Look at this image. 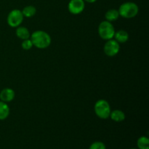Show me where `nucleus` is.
<instances>
[{"instance_id": "9b49d317", "label": "nucleus", "mask_w": 149, "mask_h": 149, "mask_svg": "<svg viewBox=\"0 0 149 149\" xmlns=\"http://www.w3.org/2000/svg\"><path fill=\"white\" fill-rule=\"evenodd\" d=\"M16 35H17V36L19 39H23V40L29 39L31 36L29 31L26 27H23V26H18V27H17Z\"/></svg>"}, {"instance_id": "6ab92c4d", "label": "nucleus", "mask_w": 149, "mask_h": 149, "mask_svg": "<svg viewBox=\"0 0 149 149\" xmlns=\"http://www.w3.org/2000/svg\"><path fill=\"white\" fill-rule=\"evenodd\" d=\"M131 149H136V148H131Z\"/></svg>"}, {"instance_id": "0eeeda50", "label": "nucleus", "mask_w": 149, "mask_h": 149, "mask_svg": "<svg viewBox=\"0 0 149 149\" xmlns=\"http://www.w3.org/2000/svg\"><path fill=\"white\" fill-rule=\"evenodd\" d=\"M85 7L84 0H71L68 4V11L73 15H78L82 13Z\"/></svg>"}, {"instance_id": "2eb2a0df", "label": "nucleus", "mask_w": 149, "mask_h": 149, "mask_svg": "<svg viewBox=\"0 0 149 149\" xmlns=\"http://www.w3.org/2000/svg\"><path fill=\"white\" fill-rule=\"evenodd\" d=\"M139 149H149V140L147 137L142 136L139 138L137 142Z\"/></svg>"}, {"instance_id": "39448f33", "label": "nucleus", "mask_w": 149, "mask_h": 149, "mask_svg": "<svg viewBox=\"0 0 149 149\" xmlns=\"http://www.w3.org/2000/svg\"><path fill=\"white\" fill-rule=\"evenodd\" d=\"M23 15L20 10H13L7 16V21L10 26L13 28H17L20 26L23 20Z\"/></svg>"}, {"instance_id": "423d86ee", "label": "nucleus", "mask_w": 149, "mask_h": 149, "mask_svg": "<svg viewBox=\"0 0 149 149\" xmlns=\"http://www.w3.org/2000/svg\"><path fill=\"white\" fill-rule=\"evenodd\" d=\"M119 49H120L119 43L113 39L107 40L103 47L105 54L109 57H113L117 55L119 52Z\"/></svg>"}, {"instance_id": "ddd939ff", "label": "nucleus", "mask_w": 149, "mask_h": 149, "mask_svg": "<svg viewBox=\"0 0 149 149\" xmlns=\"http://www.w3.org/2000/svg\"><path fill=\"white\" fill-rule=\"evenodd\" d=\"M119 16L120 15H119V11L117 10H115V9H111V10H108L105 15L106 20L109 22L115 21L119 18Z\"/></svg>"}, {"instance_id": "20e7f679", "label": "nucleus", "mask_w": 149, "mask_h": 149, "mask_svg": "<svg viewBox=\"0 0 149 149\" xmlns=\"http://www.w3.org/2000/svg\"><path fill=\"white\" fill-rule=\"evenodd\" d=\"M115 29L111 22L108 20L101 22L98 26V33L100 38L105 40L113 39L115 34Z\"/></svg>"}, {"instance_id": "6e6552de", "label": "nucleus", "mask_w": 149, "mask_h": 149, "mask_svg": "<svg viewBox=\"0 0 149 149\" xmlns=\"http://www.w3.org/2000/svg\"><path fill=\"white\" fill-rule=\"evenodd\" d=\"M15 97V92L11 88H4L0 92V100L4 103L12 101Z\"/></svg>"}, {"instance_id": "f03ea898", "label": "nucleus", "mask_w": 149, "mask_h": 149, "mask_svg": "<svg viewBox=\"0 0 149 149\" xmlns=\"http://www.w3.org/2000/svg\"><path fill=\"white\" fill-rule=\"evenodd\" d=\"M119 15L122 16L124 18H132L135 17L138 15L139 12V7L138 4L132 1L125 2L119 7L118 10Z\"/></svg>"}, {"instance_id": "4468645a", "label": "nucleus", "mask_w": 149, "mask_h": 149, "mask_svg": "<svg viewBox=\"0 0 149 149\" xmlns=\"http://www.w3.org/2000/svg\"><path fill=\"white\" fill-rule=\"evenodd\" d=\"M36 13V7L32 5H29L25 7L22 10V13L23 15V17H31L35 15Z\"/></svg>"}, {"instance_id": "1a4fd4ad", "label": "nucleus", "mask_w": 149, "mask_h": 149, "mask_svg": "<svg viewBox=\"0 0 149 149\" xmlns=\"http://www.w3.org/2000/svg\"><path fill=\"white\" fill-rule=\"evenodd\" d=\"M114 39L119 43H125L127 42L129 39V34L125 30H119L118 31L115 32Z\"/></svg>"}, {"instance_id": "f257e3e1", "label": "nucleus", "mask_w": 149, "mask_h": 149, "mask_svg": "<svg viewBox=\"0 0 149 149\" xmlns=\"http://www.w3.org/2000/svg\"><path fill=\"white\" fill-rule=\"evenodd\" d=\"M31 40L33 46L39 49H45L51 44V37L47 32L44 31H36L31 34Z\"/></svg>"}, {"instance_id": "dca6fc26", "label": "nucleus", "mask_w": 149, "mask_h": 149, "mask_svg": "<svg viewBox=\"0 0 149 149\" xmlns=\"http://www.w3.org/2000/svg\"><path fill=\"white\" fill-rule=\"evenodd\" d=\"M89 149H106V146L100 141H96L91 144Z\"/></svg>"}, {"instance_id": "9d476101", "label": "nucleus", "mask_w": 149, "mask_h": 149, "mask_svg": "<svg viewBox=\"0 0 149 149\" xmlns=\"http://www.w3.org/2000/svg\"><path fill=\"white\" fill-rule=\"evenodd\" d=\"M111 119L116 122H123L125 119V114L121 110H114L113 111H111L110 116Z\"/></svg>"}, {"instance_id": "7ed1b4c3", "label": "nucleus", "mask_w": 149, "mask_h": 149, "mask_svg": "<svg viewBox=\"0 0 149 149\" xmlns=\"http://www.w3.org/2000/svg\"><path fill=\"white\" fill-rule=\"evenodd\" d=\"M95 113L99 118L106 119L110 116L111 106L109 102L106 100H99L95 103L94 106Z\"/></svg>"}, {"instance_id": "a211bd4d", "label": "nucleus", "mask_w": 149, "mask_h": 149, "mask_svg": "<svg viewBox=\"0 0 149 149\" xmlns=\"http://www.w3.org/2000/svg\"><path fill=\"white\" fill-rule=\"evenodd\" d=\"M84 1H87V2H88V3H94V2H95L97 0H84Z\"/></svg>"}, {"instance_id": "f3484780", "label": "nucleus", "mask_w": 149, "mask_h": 149, "mask_svg": "<svg viewBox=\"0 0 149 149\" xmlns=\"http://www.w3.org/2000/svg\"><path fill=\"white\" fill-rule=\"evenodd\" d=\"M32 47H33V43L31 39H25L22 42V47L25 50H29V49H31Z\"/></svg>"}, {"instance_id": "f8f14e48", "label": "nucleus", "mask_w": 149, "mask_h": 149, "mask_svg": "<svg viewBox=\"0 0 149 149\" xmlns=\"http://www.w3.org/2000/svg\"><path fill=\"white\" fill-rule=\"evenodd\" d=\"M10 115V107L6 103L0 101V120H4Z\"/></svg>"}]
</instances>
